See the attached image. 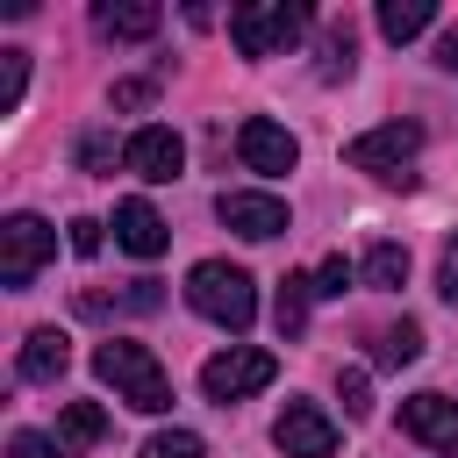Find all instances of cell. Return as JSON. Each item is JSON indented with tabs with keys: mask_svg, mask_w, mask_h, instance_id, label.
Segmentation results:
<instances>
[{
	"mask_svg": "<svg viewBox=\"0 0 458 458\" xmlns=\"http://www.w3.org/2000/svg\"><path fill=\"white\" fill-rule=\"evenodd\" d=\"M215 215H222V229H236V236H250V243H272V236L293 229V222H286V200H279V193H250V186H229V193L215 200Z\"/></svg>",
	"mask_w": 458,
	"mask_h": 458,
	"instance_id": "ba28073f",
	"label": "cell"
},
{
	"mask_svg": "<svg viewBox=\"0 0 458 458\" xmlns=\"http://www.w3.org/2000/svg\"><path fill=\"white\" fill-rule=\"evenodd\" d=\"M236 157H243V172L279 179V172H293V165H301V143H293V129H279L272 114H250V122L236 129Z\"/></svg>",
	"mask_w": 458,
	"mask_h": 458,
	"instance_id": "52a82bcc",
	"label": "cell"
},
{
	"mask_svg": "<svg viewBox=\"0 0 458 458\" xmlns=\"http://www.w3.org/2000/svg\"><path fill=\"white\" fill-rule=\"evenodd\" d=\"M100 229H107V222L79 215V222H72V250H79V258H93V250H100Z\"/></svg>",
	"mask_w": 458,
	"mask_h": 458,
	"instance_id": "f1b7e54d",
	"label": "cell"
},
{
	"mask_svg": "<svg viewBox=\"0 0 458 458\" xmlns=\"http://www.w3.org/2000/svg\"><path fill=\"white\" fill-rule=\"evenodd\" d=\"M122 165H129L136 179H150V186H172V179H179V165H186V143H179V129L143 122V129L122 143Z\"/></svg>",
	"mask_w": 458,
	"mask_h": 458,
	"instance_id": "9c48e42d",
	"label": "cell"
},
{
	"mask_svg": "<svg viewBox=\"0 0 458 458\" xmlns=\"http://www.w3.org/2000/svg\"><path fill=\"white\" fill-rule=\"evenodd\" d=\"M358 272H365V286H379V293H401V286H408V250H401V243H372Z\"/></svg>",
	"mask_w": 458,
	"mask_h": 458,
	"instance_id": "ac0fdd59",
	"label": "cell"
},
{
	"mask_svg": "<svg viewBox=\"0 0 458 458\" xmlns=\"http://www.w3.org/2000/svg\"><path fill=\"white\" fill-rule=\"evenodd\" d=\"M229 36L243 57H279L308 36V7L301 0H265V7H236L229 14Z\"/></svg>",
	"mask_w": 458,
	"mask_h": 458,
	"instance_id": "277c9868",
	"label": "cell"
},
{
	"mask_svg": "<svg viewBox=\"0 0 458 458\" xmlns=\"http://www.w3.org/2000/svg\"><path fill=\"white\" fill-rule=\"evenodd\" d=\"M29 93V50H0V114H14Z\"/></svg>",
	"mask_w": 458,
	"mask_h": 458,
	"instance_id": "44dd1931",
	"label": "cell"
},
{
	"mask_svg": "<svg viewBox=\"0 0 458 458\" xmlns=\"http://www.w3.org/2000/svg\"><path fill=\"white\" fill-rule=\"evenodd\" d=\"M351 279H358V272H351V258H344V250H329V258L315 265V293H322V301H344V286H351Z\"/></svg>",
	"mask_w": 458,
	"mask_h": 458,
	"instance_id": "d4e9b609",
	"label": "cell"
},
{
	"mask_svg": "<svg viewBox=\"0 0 458 458\" xmlns=\"http://www.w3.org/2000/svg\"><path fill=\"white\" fill-rule=\"evenodd\" d=\"M186 301H193V315H208V322L229 329V336H243V329L258 322V286H250V272L229 265V258H200V265L186 272Z\"/></svg>",
	"mask_w": 458,
	"mask_h": 458,
	"instance_id": "6da1fadb",
	"label": "cell"
},
{
	"mask_svg": "<svg viewBox=\"0 0 458 458\" xmlns=\"http://www.w3.org/2000/svg\"><path fill=\"white\" fill-rule=\"evenodd\" d=\"M7 458H64V444L43 437V429H14V437H7Z\"/></svg>",
	"mask_w": 458,
	"mask_h": 458,
	"instance_id": "484cf974",
	"label": "cell"
},
{
	"mask_svg": "<svg viewBox=\"0 0 458 458\" xmlns=\"http://www.w3.org/2000/svg\"><path fill=\"white\" fill-rule=\"evenodd\" d=\"M157 100V79H114V93H107V107H150Z\"/></svg>",
	"mask_w": 458,
	"mask_h": 458,
	"instance_id": "4316f807",
	"label": "cell"
},
{
	"mask_svg": "<svg viewBox=\"0 0 458 458\" xmlns=\"http://www.w3.org/2000/svg\"><path fill=\"white\" fill-rule=\"evenodd\" d=\"M401 429L429 451H458V401L451 394H408L401 401Z\"/></svg>",
	"mask_w": 458,
	"mask_h": 458,
	"instance_id": "8fae6325",
	"label": "cell"
},
{
	"mask_svg": "<svg viewBox=\"0 0 458 458\" xmlns=\"http://www.w3.org/2000/svg\"><path fill=\"white\" fill-rule=\"evenodd\" d=\"M79 172H93V179L114 172V136H107V129H86V136H79Z\"/></svg>",
	"mask_w": 458,
	"mask_h": 458,
	"instance_id": "603a6c76",
	"label": "cell"
},
{
	"mask_svg": "<svg viewBox=\"0 0 458 458\" xmlns=\"http://www.w3.org/2000/svg\"><path fill=\"white\" fill-rule=\"evenodd\" d=\"M279 379V358L272 351H250V344H229V351H215L208 365H200V394L208 401H243V394H258V386H272Z\"/></svg>",
	"mask_w": 458,
	"mask_h": 458,
	"instance_id": "5b68a950",
	"label": "cell"
},
{
	"mask_svg": "<svg viewBox=\"0 0 458 458\" xmlns=\"http://www.w3.org/2000/svg\"><path fill=\"white\" fill-rule=\"evenodd\" d=\"M415 150H422V129L415 122H379L365 136H351V172H372L386 186H415Z\"/></svg>",
	"mask_w": 458,
	"mask_h": 458,
	"instance_id": "3957f363",
	"label": "cell"
},
{
	"mask_svg": "<svg viewBox=\"0 0 458 458\" xmlns=\"http://www.w3.org/2000/svg\"><path fill=\"white\" fill-rule=\"evenodd\" d=\"M308 301H315V279L286 272L279 293H272V322H279V336H301V329H308Z\"/></svg>",
	"mask_w": 458,
	"mask_h": 458,
	"instance_id": "2e32d148",
	"label": "cell"
},
{
	"mask_svg": "<svg viewBox=\"0 0 458 458\" xmlns=\"http://www.w3.org/2000/svg\"><path fill=\"white\" fill-rule=\"evenodd\" d=\"M93 372L114 386V401H129L136 415H165L172 408V379H165V365L143 351V344H129V336H107L100 351H93Z\"/></svg>",
	"mask_w": 458,
	"mask_h": 458,
	"instance_id": "7a4b0ae2",
	"label": "cell"
},
{
	"mask_svg": "<svg viewBox=\"0 0 458 458\" xmlns=\"http://www.w3.org/2000/svg\"><path fill=\"white\" fill-rule=\"evenodd\" d=\"M351 64H358V43H351V21H336L329 36H322V79H351Z\"/></svg>",
	"mask_w": 458,
	"mask_h": 458,
	"instance_id": "ffe728a7",
	"label": "cell"
},
{
	"mask_svg": "<svg viewBox=\"0 0 458 458\" xmlns=\"http://www.w3.org/2000/svg\"><path fill=\"white\" fill-rule=\"evenodd\" d=\"M437 64H444V72H458V29H444V36H437Z\"/></svg>",
	"mask_w": 458,
	"mask_h": 458,
	"instance_id": "f546056e",
	"label": "cell"
},
{
	"mask_svg": "<svg viewBox=\"0 0 458 458\" xmlns=\"http://www.w3.org/2000/svg\"><path fill=\"white\" fill-rule=\"evenodd\" d=\"M136 458H208V444H200L193 429H157V437H150Z\"/></svg>",
	"mask_w": 458,
	"mask_h": 458,
	"instance_id": "7402d4cb",
	"label": "cell"
},
{
	"mask_svg": "<svg viewBox=\"0 0 458 458\" xmlns=\"http://www.w3.org/2000/svg\"><path fill=\"white\" fill-rule=\"evenodd\" d=\"M157 21H165V14H157L150 0H100V7H93V29L114 36V43H143V36H157Z\"/></svg>",
	"mask_w": 458,
	"mask_h": 458,
	"instance_id": "5bb4252c",
	"label": "cell"
},
{
	"mask_svg": "<svg viewBox=\"0 0 458 458\" xmlns=\"http://www.w3.org/2000/svg\"><path fill=\"white\" fill-rule=\"evenodd\" d=\"M64 365H72V344H64V329H29L21 336V351H14V372L29 379V386H57L64 379Z\"/></svg>",
	"mask_w": 458,
	"mask_h": 458,
	"instance_id": "7c38bea8",
	"label": "cell"
},
{
	"mask_svg": "<svg viewBox=\"0 0 458 458\" xmlns=\"http://www.w3.org/2000/svg\"><path fill=\"white\" fill-rule=\"evenodd\" d=\"M415 358H422V329H415V322H394V329L372 336V365L401 372V365H415Z\"/></svg>",
	"mask_w": 458,
	"mask_h": 458,
	"instance_id": "d6986e66",
	"label": "cell"
},
{
	"mask_svg": "<svg viewBox=\"0 0 458 458\" xmlns=\"http://www.w3.org/2000/svg\"><path fill=\"white\" fill-rule=\"evenodd\" d=\"M100 437H107L100 401H64V408H57V444H64V458H86Z\"/></svg>",
	"mask_w": 458,
	"mask_h": 458,
	"instance_id": "9a60e30c",
	"label": "cell"
},
{
	"mask_svg": "<svg viewBox=\"0 0 458 458\" xmlns=\"http://www.w3.org/2000/svg\"><path fill=\"white\" fill-rule=\"evenodd\" d=\"M336 401H344V415H351V422H365V415H372V379H365L358 365H351V372H336Z\"/></svg>",
	"mask_w": 458,
	"mask_h": 458,
	"instance_id": "cb8c5ba5",
	"label": "cell"
},
{
	"mask_svg": "<svg viewBox=\"0 0 458 458\" xmlns=\"http://www.w3.org/2000/svg\"><path fill=\"white\" fill-rule=\"evenodd\" d=\"M272 444H279L286 458H329V451H336V422H329L315 401H286L279 422H272Z\"/></svg>",
	"mask_w": 458,
	"mask_h": 458,
	"instance_id": "30bf717a",
	"label": "cell"
},
{
	"mask_svg": "<svg viewBox=\"0 0 458 458\" xmlns=\"http://www.w3.org/2000/svg\"><path fill=\"white\" fill-rule=\"evenodd\" d=\"M437 293H444V301L458 308V236L444 243V265H437Z\"/></svg>",
	"mask_w": 458,
	"mask_h": 458,
	"instance_id": "83f0119b",
	"label": "cell"
},
{
	"mask_svg": "<svg viewBox=\"0 0 458 458\" xmlns=\"http://www.w3.org/2000/svg\"><path fill=\"white\" fill-rule=\"evenodd\" d=\"M114 243H122L129 258H157V250L172 243V229H165V215L136 193V200H122V208H114Z\"/></svg>",
	"mask_w": 458,
	"mask_h": 458,
	"instance_id": "4fadbf2b",
	"label": "cell"
},
{
	"mask_svg": "<svg viewBox=\"0 0 458 458\" xmlns=\"http://www.w3.org/2000/svg\"><path fill=\"white\" fill-rule=\"evenodd\" d=\"M429 21H437L429 0H379V36H386V43H408V36H422Z\"/></svg>",
	"mask_w": 458,
	"mask_h": 458,
	"instance_id": "e0dca14e",
	"label": "cell"
},
{
	"mask_svg": "<svg viewBox=\"0 0 458 458\" xmlns=\"http://www.w3.org/2000/svg\"><path fill=\"white\" fill-rule=\"evenodd\" d=\"M50 258H57V229L43 215H7L0 222V279L7 286H29Z\"/></svg>",
	"mask_w": 458,
	"mask_h": 458,
	"instance_id": "8992f818",
	"label": "cell"
}]
</instances>
